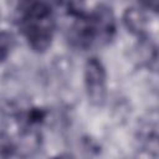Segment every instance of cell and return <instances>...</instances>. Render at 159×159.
Listing matches in <instances>:
<instances>
[{
  "label": "cell",
  "instance_id": "cell-1",
  "mask_svg": "<svg viewBox=\"0 0 159 159\" xmlns=\"http://www.w3.org/2000/svg\"><path fill=\"white\" fill-rule=\"evenodd\" d=\"M20 29L32 50L46 51L55 32V16L51 5L43 1L26 2L20 15Z\"/></svg>",
  "mask_w": 159,
  "mask_h": 159
},
{
  "label": "cell",
  "instance_id": "cell-2",
  "mask_svg": "<svg viewBox=\"0 0 159 159\" xmlns=\"http://www.w3.org/2000/svg\"><path fill=\"white\" fill-rule=\"evenodd\" d=\"M84 84L88 99L94 106L103 104L107 94V72L97 57L87 60L84 66Z\"/></svg>",
  "mask_w": 159,
  "mask_h": 159
},
{
  "label": "cell",
  "instance_id": "cell-3",
  "mask_svg": "<svg viewBox=\"0 0 159 159\" xmlns=\"http://www.w3.org/2000/svg\"><path fill=\"white\" fill-rule=\"evenodd\" d=\"M123 24L130 34L138 37H144L148 30V17L145 10L138 6L127 7L123 14Z\"/></svg>",
  "mask_w": 159,
  "mask_h": 159
},
{
  "label": "cell",
  "instance_id": "cell-4",
  "mask_svg": "<svg viewBox=\"0 0 159 159\" xmlns=\"http://www.w3.org/2000/svg\"><path fill=\"white\" fill-rule=\"evenodd\" d=\"M14 47V37L10 32L0 31V62L5 61Z\"/></svg>",
  "mask_w": 159,
  "mask_h": 159
},
{
  "label": "cell",
  "instance_id": "cell-5",
  "mask_svg": "<svg viewBox=\"0 0 159 159\" xmlns=\"http://www.w3.org/2000/svg\"><path fill=\"white\" fill-rule=\"evenodd\" d=\"M14 150L15 144L11 138L5 133H0V158H7Z\"/></svg>",
  "mask_w": 159,
  "mask_h": 159
},
{
  "label": "cell",
  "instance_id": "cell-6",
  "mask_svg": "<svg viewBox=\"0 0 159 159\" xmlns=\"http://www.w3.org/2000/svg\"><path fill=\"white\" fill-rule=\"evenodd\" d=\"M51 159H73V157L71 154H67V153H61V154H57V155L52 157Z\"/></svg>",
  "mask_w": 159,
  "mask_h": 159
}]
</instances>
